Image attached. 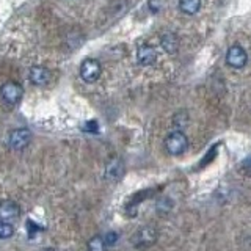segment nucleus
Returning a JSON list of instances; mask_svg holds the SVG:
<instances>
[{"mask_svg":"<svg viewBox=\"0 0 251 251\" xmlns=\"http://www.w3.org/2000/svg\"><path fill=\"white\" fill-rule=\"evenodd\" d=\"M24 90L18 82H6L0 86V100L8 107L18 105L22 99Z\"/></svg>","mask_w":251,"mask_h":251,"instance_id":"nucleus-1","label":"nucleus"},{"mask_svg":"<svg viewBox=\"0 0 251 251\" xmlns=\"http://www.w3.org/2000/svg\"><path fill=\"white\" fill-rule=\"evenodd\" d=\"M165 148L168 154L171 155H180L187 151L188 148V138L182 130H175L165 138Z\"/></svg>","mask_w":251,"mask_h":251,"instance_id":"nucleus-2","label":"nucleus"},{"mask_svg":"<svg viewBox=\"0 0 251 251\" xmlns=\"http://www.w3.org/2000/svg\"><path fill=\"white\" fill-rule=\"evenodd\" d=\"M226 63H227V66H231L234 69H242L248 63L247 50L239 44L231 46L226 52Z\"/></svg>","mask_w":251,"mask_h":251,"instance_id":"nucleus-3","label":"nucleus"},{"mask_svg":"<svg viewBox=\"0 0 251 251\" xmlns=\"http://www.w3.org/2000/svg\"><path fill=\"white\" fill-rule=\"evenodd\" d=\"M31 140V133L25 127H19L10 133L8 137V146H10L13 151H22L25 149Z\"/></svg>","mask_w":251,"mask_h":251,"instance_id":"nucleus-4","label":"nucleus"},{"mask_svg":"<svg viewBox=\"0 0 251 251\" xmlns=\"http://www.w3.org/2000/svg\"><path fill=\"white\" fill-rule=\"evenodd\" d=\"M100 73H102L100 63L98 60H94V58H86L80 65V77L86 83L96 82L98 78L100 77Z\"/></svg>","mask_w":251,"mask_h":251,"instance_id":"nucleus-5","label":"nucleus"},{"mask_svg":"<svg viewBox=\"0 0 251 251\" xmlns=\"http://www.w3.org/2000/svg\"><path fill=\"white\" fill-rule=\"evenodd\" d=\"M21 215V207L16 201L5 200L0 202V220L6 223H14Z\"/></svg>","mask_w":251,"mask_h":251,"instance_id":"nucleus-6","label":"nucleus"},{"mask_svg":"<svg viewBox=\"0 0 251 251\" xmlns=\"http://www.w3.org/2000/svg\"><path fill=\"white\" fill-rule=\"evenodd\" d=\"M155 239H157V231L154 227L146 226L135 232V235H133V243H135L137 247H149L155 242Z\"/></svg>","mask_w":251,"mask_h":251,"instance_id":"nucleus-7","label":"nucleus"},{"mask_svg":"<svg viewBox=\"0 0 251 251\" xmlns=\"http://www.w3.org/2000/svg\"><path fill=\"white\" fill-rule=\"evenodd\" d=\"M30 82L36 86H44L46 83H49L50 80V71L44 66H33L28 73Z\"/></svg>","mask_w":251,"mask_h":251,"instance_id":"nucleus-8","label":"nucleus"},{"mask_svg":"<svg viewBox=\"0 0 251 251\" xmlns=\"http://www.w3.org/2000/svg\"><path fill=\"white\" fill-rule=\"evenodd\" d=\"M157 58V53L154 50V47L152 46H149V44H141L138 47V50H137V60L140 65H143V66H151L152 63L155 61Z\"/></svg>","mask_w":251,"mask_h":251,"instance_id":"nucleus-9","label":"nucleus"},{"mask_svg":"<svg viewBox=\"0 0 251 251\" xmlns=\"http://www.w3.org/2000/svg\"><path fill=\"white\" fill-rule=\"evenodd\" d=\"M124 175V163L121 159H113L105 167V177L108 180H118Z\"/></svg>","mask_w":251,"mask_h":251,"instance_id":"nucleus-10","label":"nucleus"},{"mask_svg":"<svg viewBox=\"0 0 251 251\" xmlns=\"http://www.w3.org/2000/svg\"><path fill=\"white\" fill-rule=\"evenodd\" d=\"M160 44L165 50L168 53H176L177 47H179V41H177V36L173 33V31H167V33H163L160 36Z\"/></svg>","mask_w":251,"mask_h":251,"instance_id":"nucleus-11","label":"nucleus"},{"mask_svg":"<svg viewBox=\"0 0 251 251\" xmlns=\"http://www.w3.org/2000/svg\"><path fill=\"white\" fill-rule=\"evenodd\" d=\"M179 8L182 13H185L188 16H193L200 11L201 0H179Z\"/></svg>","mask_w":251,"mask_h":251,"instance_id":"nucleus-12","label":"nucleus"},{"mask_svg":"<svg viewBox=\"0 0 251 251\" xmlns=\"http://www.w3.org/2000/svg\"><path fill=\"white\" fill-rule=\"evenodd\" d=\"M105 250H107V243L100 235H94L93 239H90L88 251H105Z\"/></svg>","mask_w":251,"mask_h":251,"instance_id":"nucleus-13","label":"nucleus"},{"mask_svg":"<svg viewBox=\"0 0 251 251\" xmlns=\"http://www.w3.org/2000/svg\"><path fill=\"white\" fill-rule=\"evenodd\" d=\"M13 234H14L13 223H6L0 220V239H10Z\"/></svg>","mask_w":251,"mask_h":251,"instance_id":"nucleus-14","label":"nucleus"},{"mask_svg":"<svg viewBox=\"0 0 251 251\" xmlns=\"http://www.w3.org/2000/svg\"><path fill=\"white\" fill-rule=\"evenodd\" d=\"M104 240H105V243H107V247H110V245H113V243L118 240V234L116 232H108L105 237H104Z\"/></svg>","mask_w":251,"mask_h":251,"instance_id":"nucleus-15","label":"nucleus"},{"mask_svg":"<svg viewBox=\"0 0 251 251\" xmlns=\"http://www.w3.org/2000/svg\"><path fill=\"white\" fill-rule=\"evenodd\" d=\"M43 251H57V250H53V248H47V250H43Z\"/></svg>","mask_w":251,"mask_h":251,"instance_id":"nucleus-16","label":"nucleus"}]
</instances>
